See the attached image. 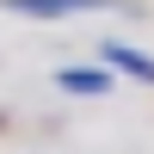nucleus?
Segmentation results:
<instances>
[{"label":"nucleus","instance_id":"nucleus-1","mask_svg":"<svg viewBox=\"0 0 154 154\" xmlns=\"http://www.w3.org/2000/svg\"><path fill=\"white\" fill-rule=\"evenodd\" d=\"M99 56H105L117 74H136V80H148V86H154V56H142V49H130V43H105Z\"/></svg>","mask_w":154,"mask_h":154},{"label":"nucleus","instance_id":"nucleus-3","mask_svg":"<svg viewBox=\"0 0 154 154\" xmlns=\"http://www.w3.org/2000/svg\"><path fill=\"white\" fill-rule=\"evenodd\" d=\"M99 0H12V12H37V19H56V12H86Z\"/></svg>","mask_w":154,"mask_h":154},{"label":"nucleus","instance_id":"nucleus-2","mask_svg":"<svg viewBox=\"0 0 154 154\" xmlns=\"http://www.w3.org/2000/svg\"><path fill=\"white\" fill-rule=\"evenodd\" d=\"M56 80L68 86V93H80V99H99V93H111V74H105V68H62Z\"/></svg>","mask_w":154,"mask_h":154}]
</instances>
